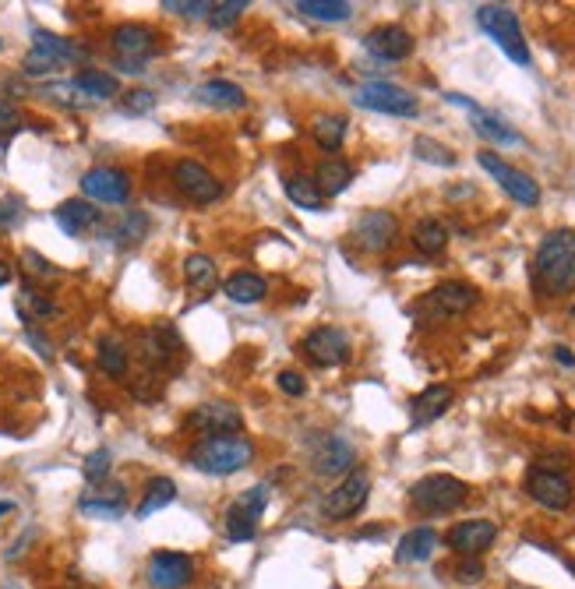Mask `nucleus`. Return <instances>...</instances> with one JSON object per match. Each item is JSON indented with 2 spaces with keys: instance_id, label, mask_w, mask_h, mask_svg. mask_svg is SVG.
<instances>
[{
  "instance_id": "obj_48",
  "label": "nucleus",
  "mask_w": 575,
  "mask_h": 589,
  "mask_svg": "<svg viewBox=\"0 0 575 589\" xmlns=\"http://www.w3.org/2000/svg\"><path fill=\"white\" fill-rule=\"evenodd\" d=\"M456 579L459 582H480L484 579V565H480V558H466L463 565L456 568Z\"/></svg>"
},
{
  "instance_id": "obj_43",
  "label": "nucleus",
  "mask_w": 575,
  "mask_h": 589,
  "mask_svg": "<svg viewBox=\"0 0 575 589\" xmlns=\"http://www.w3.org/2000/svg\"><path fill=\"white\" fill-rule=\"evenodd\" d=\"M216 4H209V0H163V11H173V15H184V18H198L205 15V11H212Z\"/></svg>"
},
{
  "instance_id": "obj_33",
  "label": "nucleus",
  "mask_w": 575,
  "mask_h": 589,
  "mask_svg": "<svg viewBox=\"0 0 575 589\" xmlns=\"http://www.w3.org/2000/svg\"><path fill=\"white\" fill-rule=\"evenodd\" d=\"M75 89L82 92V96H89V99H113L120 92V85H117V78L106 75V71L85 68L82 75L75 78Z\"/></svg>"
},
{
  "instance_id": "obj_29",
  "label": "nucleus",
  "mask_w": 575,
  "mask_h": 589,
  "mask_svg": "<svg viewBox=\"0 0 575 589\" xmlns=\"http://www.w3.org/2000/svg\"><path fill=\"white\" fill-rule=\"evenodd\" d=\"M283 187H286V198H290L293 205H300V209H307V212L325 209V198H322V191H318V184H314V177L297 173V177H286Z\"/></svg>"
},
{
  "instance_id": "obj_17",
  "label": "nucleus",
  "mask_w": 575,
  "mask_h": 589,
  "mask_svg": "<svg viewBox=\"0 0 575 589\" xmlns=\"http://www.w3.org/2000/svg\"><path fill=\"white\" fill-rule=\"evenodd\" d=\"M311 463H314V473H318V477H339V473L353 470L357 452H353L350 441L339 438V434H325V438L318 441V448H314Z\"/></svg>"
},
{
  "instance_id": "obj_15",
  "label": "nucleus",
  "mask_w": 575,
  "mask_h": 589,
  "mask_svg": "<svg viewBox=\"0 0 575 589\" xmlns=\"http://www.w3.org/2000/svg\"><path fill=\"white\" fill-rule=\"evenodd\" d=\"M396 233H399L396 216L385 209L364 212V216L357 219V226H353V237H357V244L364 247V251H389Z\"/></svg>"
},
{
  "instance_id": "obj_5",
  "label": "nucleus",
  "mask_w": 575,
  "mask_h": 589,
  "mask_svg": "<svg viewBox=\"0 0 575 589\" xmlns=\"http://www.w3.org/2000/svg\"><path fill=\"white\" fill-rule=\"evenodd\" d=\"M353 103L364 106V110H374V113H389V117H417L420 113V103L413 92L399 89V85L392 82H367L357 89V96H353Z\"/></svg>"
},
{
  "instance_id": "obj_6",
  "label": "nucleus",
  "mask_w": 575,
  "mask_h": 589,
  "mask_svg": "<svg viewBox=\"0 0 575 589\" xmlns=\"http://www.w3.org/2000/svg\"><path fill=\"white\" fill-rule=\"evenodd\" d=\"M113 53L120 57V71L138 75V71H145L142 60H149L152 53H156V32L138 22L117 25V29H113Z\"/></svg>"
},
{
  "instance_id": "obj_24",
  "label": "nucleus",
  "mask_w": 575,
  "mask_h": 589,
  "mask_svg": "<svg viewBox=\"0 0 575 589\" xmlns=\"http://www.w3.org/2000/svg\"><path fill=\"white\" fill-rule=\"evenodd\" d=\"M427 304L438 314H463L477 304V290L470 283H441L438 290H431V300Z\"/></svg>"
},
{
  "instance_id": "obj_35",
  "label": "nucleus",
  "mask_w": 575,
  "mask_h": 589,
  "mask_svg": "<svg viewBox=\"0 0 575 589\" xmlns=\"http://www.w3.org/2000/svg\"><path fill=\"white\" fill-rule=\"evenodd\" d=\"M32 39H36V50L46 53V57H53L57 64H64V60H82V50H78L75 43H68V39L53 36V32L36 29V32H32Z\"/></svg>"
},
{
  "instance_id": "obj_50",
  "label": "nucleus",
  "mask_w": 575,
  "mask_h": 589,
  "mask_svg": "<svg viewBox=\"0 0 575 589\" xmlns=\"http://www.w3.org/2000/svg\"><path fill=\"white\" fill-rule=\"evenodd\" d=\"M279 388H283L286 396H304V392H307L304 378H300L297 371H283V374H279Z\"/></svg>"
},
{
  "instance_id": "obj_4",
  "label": "nucleus",
  "mask_w": 575,
  "mask_h": 589,
  "mask_svg": "<svg viewBox=\"0 0 575 589\" xmlns=\"http://www.w3.org/2000/svg\"><path fill=\"white\" fill-rule=\"evenodd\" d=\"M470 494V487L459 477H449V473H431V477L417 480L410 491V501L420 508V512H452L459 508Z\"/></svg>"
},
{
  "instance_id": "obj_55",
  "label": "nucleus",
  "mask_w": 575,
  "mask_h": 589,
  "mask_svg": "<svg viewBox=\"0 0 575 589\" xmlns=\"http://www.w3.org/2000/svg\"><path fill=\"white\" fill-rule=\"evenodd\" d=\"M572 321H575V307H572Z\"/></svg>"
},
{
  "instance_id": "obj_23",
  "label": "nucleus",
  "mask_w": 575,
  "mask_h": 589,
  "mask_svg": "<svg viewBox=\"0 0 575 589\" xmlns=\"http://www.w3.org/2000/svg\"><path fill=\"white\" fill-rule=\"evenodd\" d=\"M452 406V388L449 385H431L424 388L417 399L410 403V417H413V427H424L431 424V420H438L441 413Z\"/></svg>"
},
{
  "instance_id": "obj_34",
  "label": "nucleus",
  "mask_w": 575,
  "mask_h": 589,
  "mask_svg": "<svg viewBox=\"0 0 575 589\" xmlns=\"http://www.w3.org/2000/svg\"><path fill=\"white\" fill-rule=\"evenodd\" d=\"M297 11L307 18H318V22H346L353 15V4H346V0H300Z\"/></svg>"
},
{
  "instance_id": "obj_41",
  "label": "nucleus",
  "mask_w": 575,
  "mask_h": 589,
  "mask_svg": "<svg viewBox=\"0 0 575 589\" xmlns=\"http://www.w3.org/2000/svg\"><path fill=\"white\" fill-rule=\"evenodd\" d=\"M244 11H247L244 0H223V4H216V8H212V15H209L212 29H230V25L237 22Z\"/></svg>"
},
{
  "instance_id": "obj_42",
  "label": "nucleus",
  "mask_w": 575,
  "mask_h": 589,
  "mask_svg": "<svg viewBox=\"0 0 575 589\" xmlns=\"http://www.w3.org/2000/svg\"><path fill=\"white\" fill-rule=\"evenodd\" d=\"M106 473H110V452H106V448H96V452L85 459V477H89L92 484H103Z\"/></svg>"
},
{
  "instance_id": "obj_44",
  "label": "nucleus",
  "mask_w": 575,
  "mask_h": 589,
  "mask_svg": "<svg viewBox=\"0 0 575 589\" xmlns=\"http://www.w3.org/2000/svg\"><path fill=\"white\" fill-rule=\"evenodd\" d=\"M25 75H32V78H43V75H53V71L60 68L57 60L53 57H46V53H39V50H32L29 57H25Z\"/></svg>"
},
{
  "instance_id": "obj_1",
  "label": "nucleus",
  "mask_w": 575,
  "mask_h": 589,
  "mask_svg": "<svg viewBox=\"0 0 575 589\" xmlns=\"http://www.w3.org/2000/svg\"><path fill=\"white\" fill-rule=\"evenodd\" d=\"M533 279L544 297H565L575 290V230H554L540 240Z\"/></svg>"
},
{
  "instance_id": "obj_12",
  "label": "nucleus",
  "mask_w": 575,
  "mask_h": 589,
  "mask_svg": "<svg viewBox=\"0 0 575 589\" xmlns=\"http://www.w3.org/2000/svg\"><path fill=\"white\" fill-rule=\"evenodd\" d=\"M82 191L92 202H106V205H124L131 198V180L124 170H113V166H96L82 177Z\"/></svg>"
},
{
  "instance_id": "obj_45",
  "label": "nucleus",
  "mask_w": 575,
  "mask_h": 589,
  "mask_svg": "<svg viewBox=\"0 0 575 589\" xmlns=\"http://www.w3.org/2000/svg\"><path fill=\"white\" fill-rule=\"evenodd\" d=\"M152 106H156V96H152L149 89H135L124 96V110L127 113H149Z\"/></svg>"
},
{
  "instance_id": "obj_26",
  "label": "nucleus",
  "mask_w": 575,
  "mask_h": 589,
  "mask_svg": "<svg viewBox=\"0 0 575 589\" xmlns=\"http://www.w3.org/2000/svg\"><path fill=\"white\" fill-rule=\"evenodd\" d=\"M434 547H438V533H434L431 526H417V530H410L403 540H399L396 561H403V565H417V561L431 558Z\"/></svg>"
},
{
  "instance_id": "obj_40",
  "label": "nucleus",
  "mask_w": 575,
  "mask_h": 589,
  "mask_svg": "<svg viewBox=\"0 0 575 589\" xmlns=\"http://www.w3.org/2000/svg\"><path fill=\"white\" fill-rule=\"evenodd\" d=\"M413 156L424 159V163H434V166H456V152L445 149V145H438L434 138H413Z\"/></svg>"
},
{
  "instance_id": "obj_38",
  "label": "nucleus",
  "mask_w": 575,
  "mask_h": 589,
  "mask_svg": "<svg viewBox=\"0 0 575 589\" xmlns=\"http://www.w3.org/2000/svg\"><path fill=\"white\" fill-rule=\"evenodd\" d=\"M113 237H117V244H124V247L145 240L149 237V216H145V212H127V216L117 223V230H113Z\"/></svg>"
},
{
  "instance_id": "obj_18",
  "label": "nucleus",
  "mask_w": 575,
  "mask_h": 589,
  "mask_svg": "<svg viewBox=\"0 0 575 589\" xmlns=\"http://www.w3.org/2000/svg\"><path fill=\"white\" fill-rule=\"evenodd\" d=\"M494 537H498V526H494L491 519H470V522L452 526L449 547L463 554V558H480V554L494 544Z\"/></svg>"
},
{
  "instance_id": "obj_9",
  "label": "nucleus",
  "mask_w": 575,
  "mask_h": 589,
  "mask_svg": "<svg viewBox=\"0 0 575 589\" xmlns=\"http://www.w3.org/2000/svg\"><path fill=\"white\" fill-rule=\"evenodd\" d=\"M173 184H177V191L184 194L187 202H195V205H212L219 194H223L219 180L212 177L202 163H195V159H180V163L173 166Z\"/></svg>"
},
{
  "instance_id": "obj_37",
  "label": "nucleus",
  "mask_w": 575,
  "mask_h": 589,
  "mask_svg": "<svg viewBox=\"0 0 575 589\" xmlns=\"http://www.w3.org/2000/svg\"><path fill=\"white\" fill-rule=\"evenodd\" d=\"M15 307H18V314H22L25 321H43L46 314H53L57 307H53V300H46L43 293H36L32 286H25L22 293H18V300H15Z\"/></svg>"
},
{
  "instance_id": "obj_21",
  "label": "nucleus",
  "mask_w": 575,
  "mask_h": 589,
  "mask_svg": "<svg viewBox=\"0 0 575 589\" xmlns=\"http://www.w3.org/2000/svg\"><path fill=\"white\" fill-rule=\"evenodd\" d=\"M449 103H456V106H463V110H470L473 113V127H477V135H484V138H491V142H498V145H519L523 138L512 131L508 124H501L494 113H487V110H480L477 103H470L466 96H459V92H449Z\"/></svg>"
},
{
  "instance_id": "obj_14",
  "label": "nucleus",
  "mask_w": 575,
  "mask_h": 589,
  "mask_svg": "<svg viewBox=\"0 0 575 589\" xmlns=\"http://www.w3.org/2000/svg\"><path fill=\"white\" fill-rule=\"evenodd\" d=\"M195 579V561L177 551H156L149 558V582L152 589H184Z\"/></svg>"
},
{
  "instance_id": "obj_3",
  "label": "nucleus",
  "mask_w": 575,
  "mask_h": 589,
  "mask_svg": "<svg viewBox=\"0 0 575 589\" xmlns=\"http://www.w3.org/2000/svg\"><path fill=\"white\" fill-rule=\"evenodd\" d=\"M477 25L501 46L508 60H516L519 68L530 64V46H526L523 25H519V15L505 4H480L477 8Z\"/></svg>"
},
{
  "instance_id": "obj_7",
  "label": "nucleus",
  "mask_w": 575,
  "mask_h": 589,
  "mask_svg": "<svg viewBox=\"0 0 575 589\" xmlns=\"http://www.w3.org/2000/svg\"><path fill=\"white\" fill-rule=\"evenodd\" d=\"M265 505H269V487L265 484H254L251 491L240 494L226 512V537L237 540V544L251 540L258 533V519H262Z\"/></svg>"
},
{
  "instance_id": "obj_32",
  "label": "nucleus",
  "mask_w": 575,
  "mask_h": 589,
  "mask_svg": "<svg viewBox=\"0 0 575 589\" xmlns=\"http://www.w3.org/2000/svg\"><path fill=\"white\" fill-rule=\"evenodd\" d=\"M311 135L325 152H336L346 138V117H336V113H322V117H314Z\"/></svg>"
},
{
  "instance_id": "obj_47",
  "label": "nucleus",
  "mask_w": 575,
  "mask_h": 589,
  "mask_svg": "<svg viewBox=\"0 0 575 589\" xmlns=\"http://www.w3.org/2000/svg\"><path fill=\"white\" fill-rule=\"evenodd\" d=\"M22 198H0V226H15L22 219Z\"/></svg>"
},
{
  "instance_id": "obj_16",
  "label": "nucleus",
  "mask_w": 575,
  "mask_h": 589,
  "mask_svg": "<svg viewBox=\"0 0 575 589\" xmlns=\"http://www.w3.org/2000/svg\"><path fill=\"white\" fill-rule=\"evenodd\" d=\"M187 424L195 427V431L209 434V438H226V434H237L244 427V417L230 403H202L187 417Z\"/></svg>"
},
{
  "instance_id": "obj_54",
  "label": "nucleus",
  "mask_w": 575,
  "mask_h": 589,
  "mask_svg": "<svg viewBox=\"0 0 575 589\" xmlns=\"http://www.w3.org/2000/svg\"><path fill=\"white\" fill-rule=\"evenodd\" d=\"M4 589H18V586H4Z\"/></svg>"
},
{
  "instance_id": "obj_28",
  "label": "nucleus",
  "mask_w": 575,
  "mask_h": 589,
  "mask_svg": "<svg viewBox=\"0 0 575 589\" xmlns=\"http://www.w3.org/2000/svg\"><path fill=\"white\" fill-rule=\"evenodd\" d=\"M223 293L233 304H258V300L269 293V283H265L262 276H254V272H237V276L226 279Z\"/></svg>"
},
{
  "instance_id": "obj_52",
  "label": "nucleus",
  "mask_w": 575,
  "mask_h": 589,
  "mask_svg": "<svg viewBox=\"0 0 575 589\" xmlns=\"http://www.w3.org/2000/svg\"><path fill=\"white\" fill-rule=\"evenodd\" d=\"M8 283H11V269L4 265V261H0V286H8Z\"/></svg>"
},
{
  "instance_id": "obj_2",
  "label": "nucleus",
  "mask_w": 575,
  "mask_h": 589,
  "mask_svg": "<svg viewBox=\"0 0 575 589\" xmlns=\"http://www.w3.org/2000/svg\"><path fill=\"white\" fill-rule=\"evenodd\" d=\"M254 459V445L244 434H226V438H205L191 448V466L212 477H230V473L244 470Z\"/></svg>"
},
{
  "instance_id": "obj_22",
  "label": "nucleus",
  "mask_w": 575,
  "mask_h": 589,
  "mask_svg": "<svg viewBox=\"0 0 575 589\" xmlns=\"http://www.w3.org/2000/svg\"><path fill=\"white\" fill-rule=\"evenodd\" d=\"M85 515H96V519H117L124 512V487L120 484H96L89 494H82L78 501Z\"/></svg>"
},
{
  "instance_id": "obj_39",
  "label": "nucleus",
  "mask_w": 575,
  "mask_h": 589,
  "mask_svg": "<svg viewBox=\"0 0 575 589\" xmlns=\"http://www.w3.org/2000/svg\"><path fill=\"white\" fill-rule=\"evenodd\" d=\"M99 367H103L110 378H124V371H127V350L117 343V339H103V343H99Z\"/></svg>"
},
{
  "instance_id": "obj_49",
  "label": "nucleus",
  "mask_w": 575,
  "mask_h": 589,
  "mask_svg": "<svg viewBox=\"0 0 575 589\" xmlns=\"http://www.w3.org/2000/svg\"><path fill=\"white\" fill-rule=\"evenodd\" d=\"M22 261L29 265V272H36V276H57V269H53L50 261H46L43 254H36V251H25Z\"/></svg>"
},
{
  "instance_id": "obj_10",
  "label": "nucleus",
  "mask_w": 575,
  "mask_h": 589,
  "mask_svg": "<svg viewBox=\"0 0 575 589\" xmlns=\"http://www.w3.org/2000/svg\"><path fill=\"white\" fill-rule=\"evenodd\" d=\"M526 494H530L537 505L551 508V512H565L575 498V491H572V484H568L565 473L540 470V466H533L530 477H526Z\"/></svg>"
},
{
  "instance_id": "obj_46",
  "label": "nucleus",
  "mask_w": 575,
  "mask_h": 589,
  "mask_svg": "<svg viewBox=\"0 0 575 589\" xmlns=\"http://www.w3.org/2000/svg\"><path fill=\"white\" fill-rule=\"evenodd\" d=\"M18 124H22V113H18V106L8 103V99H0V135L18 131Z\"/></svg>"
},
{
  "instance_id": "obj_51",
  "label": "nucleus",
  "mask_w": 575,
  "mask_h": 589,
  "mask_svg": "<svg viewBox=\"0 0 575 589\" xmlns=\"http://www.w3.org/2000/svg\"><path fill=\"white\" fill-rule=\"evenodd\" d=\"M554 357H558V360H561V364H568V367H572V364H575V357H572V353H568V350H565V346H558V353H554Z\"/></svg>"
},
{
  "instance_id": "obj_11",
  "label": "nucleus",
  "mask_w": 575,
  "mask_h": 589,
  "mask_svg": "<svg viewBox=\"0 0 575 589\" xmlns=\"http://www.w3.org/2000/svg\"><path fill=\"white\" fill-rule=\"evenodd\" d=\"M367 494H371V477H367L364 470H353V473H346V480L336 491H329L322 508L329 519H350V515H357L360 508H364Z\"/></svg>"
},
{
  "instance_id": "obj_25",
  "label": "nucleus",
  "mask_w": 575,
  "mask_h": 589,
  "mask_svg": "<svg viewBox=\"0 0 575 589\" xmlns=\"http://www.w3.org/2000/svg\"><path fill=\"white\" fill-rule=\"evenodd\" d=\"M350 180H353V166L339 156L322 159V163H318V173H314V184H318L322 198H336V194H343L346 187H350Z\"/></svg>"
},
{
  "instance_id": "obj_31",
  "label": "nucleus",
  "mask_w": 575,
  "mask_h": 589,
  "mask_svg": "<svg viewBox=\"0 0 575 589\" xmlns=\"http://www.w3.org/2000/svg\"><path fill=\"white\" fill-rule=\"evenodd\" d=\"M177 498V484H173L170 477H156L149 480V487H145V498L142 505H138V519H149V515H156L159 508H166L170 501Z\"/></svg>"
},
{
  "instance_id": "obj_8",
  "label": "nucleus",
  "mask_w": 575,
  "mask_h": 589,
  "mask_svg": "<svg viewBox=\"0 0 575 589\" xmlns=\"http://www.w3.org/2000/svg\"><path fill=\"white\" fill-rule=\"evenodd\" d=\"M477 163L484 166V170L491 173V177L498 180L501 187H505L512 202H519V205H537L540 202V187H537V180H533L530 173L516 170V166H508L505 159H498L494 152H480Z\"/></svg>"
},
{
  "instance_id": "obj_30",
  "label": "nucleus",
  "mask_w": 575,
  "mask_h": 589,
  "mask_svg": "<svg viewBox=\"0 0 575 589\" xmlns=\"http://www.w3.org/2000/svg\"><path fill=\"white\" fill-rule=\"evenodd\" d=\"M413 244L420 254H441L449 244V226L441 219H424V223L413 226Z\"/></svg>"
},
{
  "instance_id": "obj_36",
  "label": "nucleus",
  "mask_w": 575,
  "mask_h": 589,
  "mask_svg": "<svg viewBox=\"0 0 575 589\" xmlns=\"http://www.w3.org/2000/svg\"><path fill=\"white\" fill-rule=\"evenodd\" d=\"M184 279L198 290H209V286H216V261L209 254H191L184 261Z\"/></svg>"
},
{
  "instance_id": "obj_19",
  "label": "nucleus",
  "mask_w": 575,
  "mask_h": 589,
  "mask_svg": "<svg viewBox=\"0 0 575 589\" xmlns=\"http://www.w3.org/2000/svg\"><path fill=\"white\" fill-rule=\"evenodd\" d=\"M364 50L378 60H406L413 53V36L403 25H378L364 36Z\"/></svg>"
},
{
  "instance_id": "obj_20",
  "label": "nucleus",
  "mask_w": 575,
  "mask_h": 589,
  "mask_svg": "<svg viewBox=\"0 0 575 589\" xmlns=\"http://www.w3.org/2000/svg\"><path fill=\"white\" fill-rule=\"evenodd\" d=\"M53 219H57V226H60L64 233H68V237H85V233H92L99 223H103V212H99L92 202H82V198H71V202L57 205Z\"/></svg>"
},
{
  "instance_id": "obj_13",
  "label": "nucleus",
  "mask_w": 575,
  "mask_h": 589,
  "mask_svg": "<svg viewBox=\"0 0 575 589\" xmlns=\"http://www.w3.org/2000/svg\"><path fill=\"white\" fill-rule=\"evenodd\" d=\"M304 353L314 360L318 367H339L350 360V339H346L343 329H332V325H322V329L307 332L304 339Z\"/></svg>"
},
{
  "instance_id": "obj_27",
  "label": "nucleus",
  "mask_w": 575,
  "mask_h": 589,
  "mask_svg": "<svg viewBox=\"0 0 575 589\" xmlns=\"http://www.w3.org/2000/svg\"><path fill=\"white\" fill-rule=\"evenodd\" d=\"M198 99H202L205 106H216V110H240V106H247V96L240 85L233 82H223V78H216V82H205L202 89L195 92Z\"/></svg>"
},
{
  "instance_id": "obj_53",
  "label": "nucleus",
  "mask_w": 575,
  "mask_h": 589,
  "mask_svg": "<svg viewBox=\"0 0 575 589\" xmlns=\"http://www.w3.org/2000/svg\"><path fill=\"white\" fill-rule=\"evenodd\" d=\"M8 512H15V505H11V501H0V515H8Z\"/></svg>"
}]
</instances>
